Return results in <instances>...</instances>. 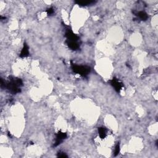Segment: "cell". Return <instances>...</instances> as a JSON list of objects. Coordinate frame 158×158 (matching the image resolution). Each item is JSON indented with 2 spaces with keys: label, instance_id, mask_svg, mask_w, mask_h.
I'll list each match as a JSON object with an SVG mask.
<instances>
[{
  "label": "cell",
  "instance_id": "cell-9",
  "mask_svg": "<svg viewBox=\"0 0 158 158\" xmlns=\"http://www.w3.org/2000/svg\"><path fill=\"white\" fill-rule=\"evenodd\" d=\"M98 133H99V137L101 138H105L106 136V133H107V130L104 127H100L98 128Z\"/></svg>",
  "mask_w": 158,
  "mask_h": 158
},
{
  "label": "cell",
  "instance_id": "cell-5",
  "mask_svg": "<svg viewBox=\"0 0 158 158\" xmlns=\"http://www.w3.org/2000/svg\"><path fill=\"white\" fill-rule=\"evenodd\" d=\"M111 85L113 86V87H114L115 90H117V91H119L120 90L122 89V83H120V82H119L117 79L113 78L111 81Z\"/></svg>",
  "mask_w": 158,
  "mask_h": 158
},
{
  "label": "cell",
  "instance_id": "cell-6",
  "mask_svg": "<svg viewBox=\"0 0 158 158\" xmlns=\"http://www.w3.org/2000/svg\"><path fill=\"white\" fill-rule=\"evenodd\" d=\"M28 54H29V51H28V46H27V45L26 44H24V47L22 48L21 52H20V56L22 58L27 57V56H28Z\"/></svg>",
  "mask_w": 158,
  "mask_h": 158
},
{
  "label": "cell",
  "instance_id": "cell-8",
  "mask_svg": "<svg viewBox=\"0 0 158 158\" xmlns=\"http://www.w3.org/2000/svg\"><path fill=\"white\" fill-rule=\"evenodd\" d=\"M78 5L80 6H88V5H92V4H95L96 1H78L75 2Z\"/></svg>",
  "mask_w": 158,
  "mask_h": 158
},
{
  "label": "cell",
  "instance_id": "cell-1",
  "mask_svg": "<svg viewBox=\"0 0 158 158\" xmlns=\"http://www.w3.org/2000/svg\"><path fill=\"white\" fill-rule=\"evenodd\" d=\"M22 85V80L19 78L11 79L5 85V87L11 92L13 93H19L20 91V87Z\"/></svg>",
  "mask_w": 158,
  "mask_h": 158
},
{
  "label": "cell",
  "instance_id": "cell-3",
  "mask_svg": "<svg viewBox=\"0 0 158 158\" xmlns=\"http://www.w3.org/2000/svg\"><path fill=\"white\" fill-rule=\"evenodd\" d=\"M72 70H74V72L79 75H81L82 76H86L90 71V67H87V66L74 65V64H72Z\"/></svg>",
  "mask_w": 158,
  "mask_h": 158
},
{
  "label": "cell",
  "instance_id": "cell-7",
  "mask_svg": "<svg viewBox=\"0 0 158 158\" xmlns=\"http://www.w3.org/2000/svg\"><path fill=\"white\" fill-rule=\"evenodd\" d=\"M136 16L138 18H139L141 20H146L148 17V14L144 11H140V12H137Z\"/></svg>",
  "mask_w": 158,
  "mask_h": 158
},
{
  "label": "cell",
  "instance_id": "cell-10",
  "mask_svg": "<svg viewBox=\"0 0 158 158\" xmlns=\"http://www.w3.org/2000/svg\"><path fill=\"white\" fill-rule=\"evenodd\" d=\"M47 13L48 15H51V14L54 13V9L53 8H49V9H48L47 10Z\"/></svg>",
  "mask_w": 158,
  "mask_h": 158
},
{
  "label": "cell",
  "instance_id": "cell-11",
  "mask_svg": "<svg viewBox=\"0 0 158 158\" xmlns=\"http://www.w3.org/2000/svg\"><path fill=\"white\" fill-rule=\"evenodd\" d=\"M119 153V145H117V146H116L115 148V153H116V155H117V154Z\"/></svg>",
  "mask_w": 158,
  "mask_h": 158
},
{
  "label": "cell",
  "instance_id": "cell-2",
  "mask_svg": "<svg viewBox=\"0 0 158 158\" xmlns=\"http://www.w3.org/2000/svg\"><path fill=\"white\" fill-rule=\"evenodd\" d=\"M66 36H67V44L71 49L74 50H76L79 48L78 38L76 36L71 30H67L66 32Z\"/></svg>",
  "mask_w": 158,
  "mask_h": 158
},
{
  "label": "cell",
  "instance_id": "cell-4",
  "mask_svg": "<svg viewBox=\"0 0 158 158\" xmlns=\"http://www.w3.org/2000/svg\"><path fill=\"white\" fill-rule=\"evenodd\" d=\"M66 136H67V135H66V133H62V132H59V133L57 134V135H56V142L54 146H57V145L60 144V143L66 138Z\"/></svg>",
  "mask_w": 158,
  "mask_h": 158
}]
</instances>
